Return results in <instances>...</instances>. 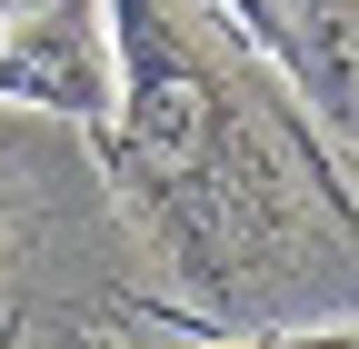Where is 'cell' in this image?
<instances>
[{
	"label": "cell",
	"instance_id": "obj_1",
	"mask_svg": "<svg viewBox=\"0 0 359 349\" xmlns=\"http://www.w3.org/2000/svg\"><path fill=\"white\" fill-rule=\"evenodd\" d=\"M110 40H120L110 180L140 200L200 320H240L280 240V170L299 160L309 180H339V170L309 130H290L259 100V80H240V50L200 20V0H110Z\"/></svg>",
	"mask_w": 359,
	"mask_h": 349
},
{
	"label": "cell",
	"instance_id": "obj_2",
	"mask_svg": "<svg viewBox=\"0 0 359 349\" xmlns=\"http://www.w3.org/2000/svg\"><path fill=\"white\" fill-rule=\"evenodd\" d=\"M200 20H219L240 60L259 50L359 150V0H200Z\"/></svg>",
	"mask_w": 359,
	"mask_h": 349
},
{
	"label": "cell",
	"instance_id": "obj_3",
	"mask_svg": "<svg viewBox=\"0 0 359 349\" xmlns=\"http://www.w3.org/2000/svg\"><path fill=\"white\" fill-rule=\"evenodd\" d=\"M0 100H40V110H60V120H110L90 0H40V11L0 20Z\"/></svg>",
	"mask_w": 359,
	"mask_h": 349
},
{
	"label": "cell",
	"instance_id": "obj_4",
	"mask_svg": "<svg viewBox=\"0 0 359 349\" xmlns=\"http://www.w3.org/2000/svg\"><path fill=\"white\" fill-rule=\"evenodd\" d=\"M230 349H359V329H299V339H280V329H250V339H230Z\"/></svg>",
	"mask_w": 359,
	"mask_h": 349
},
{
	"label": "cell",
	"instance_id": "obj_5",
	"mask_svg": "<svg viewBox=\"0 0 359 349\" xmlns=\"http://www.w3.org/2000/svg\"><path fill=\"white\" fill-rule=\"evenodd\" d=\"M0 349H20V339H11V329H0Z\"/></svg>",
	"mask_w": 359,
	"mask_h": 349
}]
</instances>
